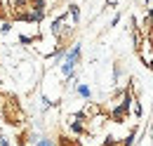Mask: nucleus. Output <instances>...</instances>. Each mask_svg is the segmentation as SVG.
<instances>
[{
	"mask_svg": "<svg viewBox=\"0 0 153 146\" xmlns=\"http://www.w3.org/2000/svg\"><path fill=\"white\" fill-rule=\"evenodd\" d=\"M47 14V0H28V7H26V14L24 21H31V24H40Z\"/></svg>",
	"mask_w": 153,
	"mask_h": 146,
	"instance_id": "obj_1",
	"label": "nucleus"
},
{
	"mask_svg": "<svg viewBox=\"0 0 153 146\" xmlns=\"http://www.w3.org/2000/svg\"><path fill=\"white\" fill-rule=\"evenodd\" d=\"M2 115H5V120L12 123V125H19L21 120H24V111H21V106L17 104V99H5V101H2Z\"/></svg>",
	"mask_w": 153,
	"mask_h": 146,
	"instance_id": "obj_2",
	"label": "nucleus"
},
{
	"mask_svg": "<svg viewBox=\"0 0 153 146\" xmlns=\"http://www.w3.org/2000/svg\"><path fill=\"white\" fill-rule=\"evenodd\" d=\"M26 7H28V0H7V12L12 14V19H17V21H24Z\"/></svg>",
	"mask_w": 153,
	"mask_h": 146,
	"instance_id": "obj_3",
	"label": "nucleus"
},
{
	"mask_svg": "<svg viewBox=\"0 0 153 146\" xmlns=\"http://www.w3.org/2000/svg\"><path fill=\"white\" fill-rule=\"evenodd\" d=\"M127 113H130V104H115L113 109L108 111V118H111L113 123H123V120L127 118Z\"/></svg>",
	"mask_w": 153,
	"mask_h": 146,
	"instance_id": "obj_4",
	"label": "nucleus"
},
{
	"mask_svg": "<svg viewBox=\"0 0 153 146\" xmlns=\"http://www.w3.org/2000/svg\"><path fill=\"white\" fill-rule=\"evenodd\" d=\"M80 54H82V47H80V42H73V47L66 52V57L61 59V61H66V64H71V66H76L78 61H80Z\"/></svg>",
	"mask_w": 153,
	"mask_h": 146,
	"instance_id": "obj_5",
	"label": "nucleus"
},
{
	"mask_svg": "<svg viewBox=\"0 0 153 146\" xmlns=\"http://www.w3.org/2000/svg\"><path fill=\"white\" fill-rule=\"evenodd\" d=\"M66 14L71 19V24L76 26L78 21H80V7H78V5H68V12H66Z\"/></svg>",
	"mask_w": 153,
	"mask_h": 146,
	"instance_id": "obj_6",
	"label": "nucleus"
},
{
	"mask_svg": "<svg viewBox=\"0 0 153 146\" xmlns=\"http://www.w3.org/2000/svg\"><path fill=\"white\" fill-rule=\"evenodd\" d=\"M134 142H137V127L130 130V134H127L125 139H120V142H118V146H134Z\"/></svg>",
	"mask_w": 153,
	"mask_h": 146,
	"instance_id": "obj_7",
	"label": "nucleus"
},
{
	"mask_svg": "<svg viewBox=\"0 0 153 146\" xmlns=\"http://www.w3.org/2000/svg\"><path fill=\"white\" fill-rule=\"evenodd\" d=\"M76 92L82 97V99H90L92 97V90H90V85H85V83H78L76 85Z\"/></svg>",
	"mask_w": 153,
	"mask_h": 146,
	"instance_id": "obj_8",
	"label": "nucleus"
},
{
	"mask_svg": "<svg viewBox=\"0 0 153 146\" xmlns=\"http://www.w3.org/2000/svg\"><path fill=\"white\" fill-rule=\"evenodd\" d=\"M130 109H132L134 118H141V104H139V99H132V104H130Z\"/></svg>",
	"mask_w": 153,
	"mask_h": 146,
	"instance_id": "obj_9",
	"label": "nucleus"
},
{
	"mask_svg": "<svg viewBox=\"0 0 153 146\" xmlns=\"http://www.w3.org/2000/svg\"><path fill=\"white\" fill-rule=\"evenodd\" d=\"M33 146H57V144H54V139H50V137H40L38 144H33Z\"/></svg>",
	"mask_w": 153,
	"mask_h": 146,
	"instance_id": "obj_10",
	"label": "nucleus"
},
{
	"mask_svg": "<svg viewBox=\"0 0 153 146\" xmlns=\"http://www.w3.org/2000/svg\"><path fill=\"white\" fill-rule=\"evenodd\" d=\"M40 106H42V111H47L50 106H52V101H50L47 97H40Z\"/></svg>",
	"mask_w": 153,
	"mask_h": 146,
	"instance_id": "obj_11",
	"label": "nucleus"
},
{
	"mask_svg": "<svg viewBox=\"0 0 153 146\" xmlns=\"http://www.w3.org/2000/svg\"><path fill=\"white\" fill-rule=\"evenodd\" d=\"M0 31H2V33H10V31H12V24H10V21H2V24H0Z\"/></svg>",
	"mask_w": 153,
	"mask_h": 146,
	"instance_id": "obj_12",
	"label": "nucleus"
},
{
	"mask_svg": "<svg viewBox=\"0 0 153 146\" xmlns=\"http://www.w3.org/2000/svg\"><path fill=\"white\" fill-rule=\"evenodd\" d=\"M0 146H10V139H7L5 134H0Z\"/></svg>",
	"mask_w": 153,
	"mask_h": 146,
	"instance_id": "obj_13",
	"label": "nucleus"
},
{
	"mask_svg": "<svg viewBox=\"0 0 153 146\" xmlns=\"http://www.w3.org/2000/svg\"><path fill=\"white\" fill-rule=\"evenodd\" d=\"M118 24H120V14H115V17L111 19V26H118Z\"/></svg>",
	"mask_w": 153,
	"mask_h": 146,
	"instance_id": "obj_14",
	"label": "nucleus"
},
{
	"mask_svg": "<svg viewBox=\"0 0 153 146\" xmlns=\"http://www.w3.org/2000/svg\"><path fill=\"white\" fill-rule=\"evenodd\" d=\"M118 5V0H106V7H115Z\"/></svg>",
	"mask_w": 153,
	"mask_h": 146,
	"instance_id": "obj_15",
	"label": "nucleus"
}]
</instances>
